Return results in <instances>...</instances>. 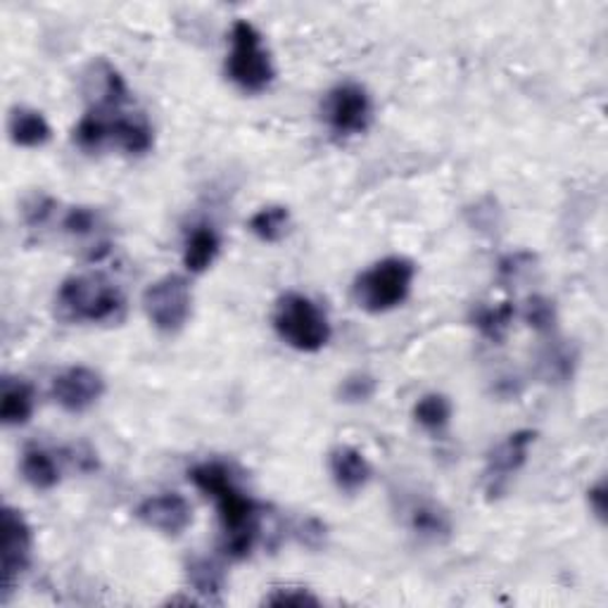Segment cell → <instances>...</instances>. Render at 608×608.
Returning a JSON list of instances; mask_svg holds the SVG:
<instances>
[{"mask_svg": "<svg viewBox=\"0 0 608 608\" xmlns=\"http://www.w3.org/2000/svg\"><path fill=\"white\" fill-rule=\"evenodd\" d=\"M133 516L150 530H157L164 537H178L190 528L192 506L184 494L162 492L138 504Z\"/></svg>", "mask_w": 608, "mask_h": 608, "instance_id": "cell-11", "label": "cell"}, {"mask_svg": "<svg viewBox=\"0 0 608 608\" xmlns=\"http://www.w3.org/2000/svg\"><path fill=\"white\" fill-rule=\"evenodd\" d=\"M8 133H10V141L17 148H30V150L44 148L52 138V129L44 113L24 105L15 107L10 113Z\"/></svg>", "mask_w": 608, "mask_h": 608, "instance_id": "cell-16", "label": "cell"}, {"mask_svg": "<svg viewBox=\"0 0 608 608\" xmlns=\"http://www.w3.org/2000/svg\"><path fill=\"white\" fill-rule=\"evenodd\" d=\"M186 577L190 589H196L204 601L221 604V594L226 589L224 569L207 557H196L186 565Z\"/></svg>", "mask_w": 608, "mask_h": 608, "instance_id": "cell-19", "label": "cell"}, {"mask_svg": "<svg viewBox=\"0 0 608 608\" xmlns=\"http://www.w3.org/2000/svg\"><path fill=\"white\" fill-rule=\"evenodd\" d=\"M587 504H589L592 514L604 523V518H606V482L604 480H597L587 490Z\"/></svg>", "mask_w": 608, "mask_h": 608, "instance_id": "cell-30", "label": "cell"}, {"mask_svg": "<svg viewBox=\"0 0 608 608\" xmlns=\"http://www.w3.org/2000/svg\"><path fill=\"white\" fill-rule=\"evenodd\" d=\"M535 440L537 433L530 431V428H525V431L511 433L504 442H500V445L490 452L488 466H486L488 500H496V496H502L506 492L511 478H514L525 466V461H528Z\"/></svg>", "mask_w": 608, "mask_h": 608, "instance_id": "cell-9", "label": "cell"}, {"mask_svg": "<svg viewBox=\"0 0 608 608\" xmlns=\"http://www.w3.org/2000/svg\"><path fill=\"white\" fill-rule=\"evenodd\" d=\"M50 395L62 411L84 413L103 399L105 378L91 366H69L52 378Z\"/></svg>", "mask_w": 608, "mask_h": 608, "instance_id": "cell-10", "label": "cell"}, {"mask_svg": "<svg viewBox=\"0 0 608 608\" xmlns=\"http://www.w3.org/2000/svg\"><path fill=\"white\" fill-rule=\"evenodd\" d=\"M226 77L243 93H265L276 79V67L265 36L253 22L236 20L231 26Z\"/></svg>", "mask_w": 608, "mask_h": 608, "instance_id": "cell-4", "label": "cell"}, {"mask_svg": "<svg viewBox=\"0 0 608 608\" xmlns=\"http://www.w3.org/2000/svg\"><path fill=\"white\" fill-rule=\"evenodd\" d=\"M58 316L69 324H113L127 309L121 290L103 273L69 276L55 295Z\"/></svg>", "mask_w": 608, "mask_h": 608, "instance_id": "cell-2", "label": "cell"}, {"mask_svg": "<svg viewBox=\"0 0 608 608\" xmlns=\"http://www.w3.org/2000/svg\"><path fill=\"white\" fill-rule=\"evenodd\" d=\"M326 537V525L316 518H307L300 525V540L307 547H319Z\"/></svg>", "mask_w": 608, "mask_h": 608, "instance_id": "cell-29", "label": "cell"}, {"mask_svg": "<svg viewBox=\"0 0 608 608\" xmlns=\"http://www.w3.org/2000/svg\"><path fill=\"white\" fill-rule=\"evenodd\" d=\"M267 606H319L321 599L314 597L307 587H276L269 597H265Z\"/></svg>", "mask_w": 608, "mask_h": 608, "instance_id": "cell-27", "label": "cell"}, {"mask_svg": "<svg viewBox=\"0 0 608 608\" xmlns=\"http://www.w3.org/2000/svg\"><path fill=\"white\" fill-rule=\"evenodd\" d=\"M143 309L150 324L160 334L176 336L184 330L192 314V290L190 283L178 273L162 276L150 283L143 293Z\"/></svg>", "mask_w": 608, "mask_h": 608, "instance_id": "cell-6", "label": "cell"}, {"mask_svg": "<svg viewBox=\"0 0 608 608\" xmlns=\"http://www.w3.org/2000/svg\"><path fill=\"white\" fill-rule=\"evenodd\" d=\"M86 95L91 98V107L98 109H121L131 98L127 81L105 60L91 65V72L86 77Z\"/></svg>", "mask_w": 608, "mask_h": 608, "instance_id": "cell-14", "label": "cell"}, {"mask_svg": "<svg viewBox=\"0 0 608 608\" xmlns=\"http://www.w3.org/2000/svg\"><path fill=\"white\" fill-rule=\"evenodd\" d=\"M188 480L217 504L221 523V549L233 561H243L255 551L261 533V508L247 494L231 466L224 461H202L188 471Z\"/></svg>", "mask_w": 608, "mask_h": 608, "instance_id": "cell-1", "label": "cell"}, {"mask_svg": "<svg viewBox=\"0 0 608 608\" xmlns=\"http://www.w3.org/2000/svg\"><path fill=\"white\" fill-rule=\"evenodd\" d=\"M95 226H98V212H95L93 207H72V210H67L62 217V231L69 233V236H91Z\"/></svg>", "mask_w": 608, "mask_h": 608, "instance_id": "cell-26", "label": "cell"}, {"mask_svg": "<svg viewBox=\"0 0 608 608\" xmlns=\"http://www.w3.org/2000/svg\"><path fill=\"white\" fill-rule=\"evenodd\" d=\"M290 226V212L283 204H267L257 210L250 221H247V229L255 238L261 243H281L285 238Z\"/></svg>", "mask_w": 608, "mask_h": 608, "instance_id": "cell-23", "label": "cell"}, {"mask_svg": "<svg viewBox=\"0 0 608 608\" xmlns=\"http://www.w3.org/2000/svg\"><path fill=\"white\" fill-rule=\"evenodd\" d=\"M273 330L288 348L304 354L321 352L334 334L326 312L302 293H285L279 297L273 309Z\"/></svg>", "mask_w": 608, "mask_h": 608, "instance_id": "cell-5", "label": "cell"}, {"mask_svg": "<svg viewBox=\"0 0 608 608\" xmlns=\"http://www.w3.org/2000/svg\"><path fill=\"white\" fill-rule=\"evenodd\" d=\"M533 261H535V257L530 253H514L500 261V269L496 271H500L502 281H516L521 271L533 267Z\"/></svg>", "mask_w": 608, "mask_h": 608, "instance_id": "cell-28", "label": "cell"}, {"mask_svg": "<svg viewBox=\"0 0 608 608\" xmlns=\"http://www.w3.org/2000/svg\"><path fill=\"white\" fill-rule=\"evenodd\" d=\"M409 528L421 540L440 542L452 535V521L445 508H440L433 502H419L409 508Z\"/></svg>", "mask_w": 608, "mask_h": 608, "instance_id": "cell-20", "label": "cell"}, {"mask_svg": "<svg viewBox=\"0 0 608 608\" xmlns=\"http://www.w3.org/2000/svg\"><path fill=\"white\" fill-rule=\"evenodd\" d=\"M516 316V307L511 302H502V304H490V307H478L473 312V326L478 328V334L490 340V342H504V338L508 336V328L514 324Z\"/></svg>", "mask_w": 608, "mask_h": 608, "instance_id": "cell-22", "label": "cell"}, {"mask_svg": "<svg viewBox=\"0 0 608 608\" xmlns=\"http://www.w3.org/2000/svg\"><path fill=\"white\" fill-rule=\"evenodd\" d=\"M328 471L336 488L344 494L362 492L373 478V466L366 454L352 445H338L328 452Z\"/></svg>", "mask_w": 608, "mask_h": 608, "instance_id": "cell-12", "label": "cell"}, {"mask_svg": "<svg viewBox=\"0 0 608 608\" xmlns=\"http://www.w3.org/2000/svg\"><path fill=\"white\" fill-rule=\"evenodd\" d=\"M22 478L30 482L34 490L48 492L60 486L62 471L58 466V459L44 449V447H30L22 454Z\"/></svg>", "mask_w": 608, "mask_h": 608, "instance_id": "cell-18", "label": "cell"}, {"mask_svg": "<svg viewBox=\"0 0 608 608\" xmlns=\"http://www.w3.org/2000/svg\"><path fill=\"white\" fill-rule=\"evenodd\" d=\"M378 381L371 376V373H350L348 378H342L338 385V399L344 405H364L369 399L376 395Z\"/></svg>", "mask_w": 608, "mask_h": 608, "instance_id": "cell-24", "label": "cell"}, {"mask_svg": "<svg viewBox=\"0 0 608 608\" xmlns=\"http://www.w3.org/2000/svg\"><path fill=\"white\" fill-rule=\"evenodd\" d=\"M0 571H3V592L0 601H8L10 594L20 585L22 575L30 571L34 557V530L26 523L22 511L5 506L3 508V545H0Z\"/></svg>", "mask_w": 608, "mask_h": 608, "instance_id": "cell-8", "label": "cell"}, {"mask_svg": "<svg viewBox=\"0 0 608 608\" xmlns=\"http://www.w3.org/2000/svg\"><path fill=\"white\" fill-rule=\"evenodd\" d=\"M523 319L533 330H537V334H551V330L557 328V307H554V302L542 297V295L530 297L528 304H525Z\"/></svg>", "mask_w": 608, "mask_h": 608, "instance_id": "cell-25", "label": "cell"}, {"mask_svg": "<svg viewBox=\"0 0 608 608\" xmlns=\"http://www.w3.org/2000/svg\"><path fill=\"white\" fill-rule=\"evenodd\" d=\"M36 409V393L32 388V383H26L24 378H3L0 385V419L5 425L15 428L30 423Z\"/></svg>", "mask_w": 608, "mask_h": 608, "instance_id": "cell-15", "label": "cell"}, {"mask_svg": "<svg viewBox=\"0 0 608 608\" xmlns=\"http://www.w3.org/2000/svg\"><path fill=\"white\" fill-rule=\"evenodd\" d=\"M109 121V145L127 155H145L155 145V131L143 115L124 113V109H105Z\"/></svg>", "mask_w": 608, "mask_h": 608, "instance_id": "cell-13", "label": "cell"}, {"mask_svg": "<svg viewBox=\"0 0 608 608\" xmlns=\"http://www.w3.org/2000/svg\"><path fill=\"white\" fill-rule=\"evenodd\" d=\"M326 127L338 136H359L371 127L373 101L369 91L354 81L330 89L321 105Z\"/></svg>", "mask_w": 608, "mask_h": 608, "instance_id": "cell-7", "label": "cell"}, {"mask_svg": "<svg viewBox=\"0 0 608 608\" xmlns=\"http://www.w3.org/2000/svg\"><path fill=\"white\" fill-rule=\"evenodd\" d=\"M219 250L221 238L210 224L192 226L184 241V267L190 273H204L217 261Z\"/></svg>", "mask_w": 608, "mask_h": 608, "instance_id": "cell-17", "label": "cell"}, {"mask_svg": "<svg viewBox=\"0 0 608 608\" xmlns=\"http://www.w3.org/2000/svg\"><path fill=\"white\" fill-rule=\"evenodd\" d=\"M417 265L407 257H385L356 276L352 297L359 309L385 314L402 307L411 295Z\"/></svg>", "mask_w": 608, "mask_h": 608, "instance_id": "cell-3", "label": "cell"}, {"mask_svg": "<svg viewBox=\"0 0 608 608\" xmlns=\"http://www.w3.org/2000/svg\"><path fill=\"white\" fill-rule=\"evenodd\" d=\"M454 407L449 402L447 395L440 393H428L423 395L417 405L411 409V417L417 421L425 433L431 435H442L452 423Z\"/></svg>", "mask_w": 608, "mask_h": 608, "instance_id": "cell-21", "label": "cell"}]
</instances>
